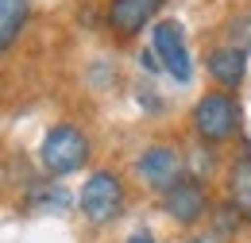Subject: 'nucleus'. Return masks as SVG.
Returning <instances> with one entry per match:
<instances>
[{
  "instance_id": "obj_2",
  "label": "nucleus",
  "mask_w": 251,
  "mask_h": 243,
  "mask_svg": "<svg viewBox=\"0 0 251 243\" xmlns=\"http://www.w3.org/2000/svg\"><path fill=\"white\" fill-rule=\"evenodd\" d=\"M189 123H193V135L201 143H228L240 135V123H244V108L240 100L232 97L228 89H217V93H205L197 97L193 112H189Z\"/></svg>"
},
{
  "instance_id": "obj_13",
  "label": "nucleus",
  "mask_w": 251,
  "mask_h": 243,
  "mask_svg": "<svg viewBox=\"0 0 251 243\" xmlns=\"http://www.w3.org/2000/svg\"><path fill=\"white\" fill-rule=\"evenodd\" d=\"M186 243H228V236H220V232H193Z\"/></svg>"
},
{
  "instance_id": "obj_6",
  "label": "nucleus",
  "mask_w": 251,
  "mask_h": 243,
  "mask_svg": "<svg viewBox=\"0 0 251 243\" xmlns=\"http://www.w3.org/2000/svg\"><path fill=\"white\" fill-rule=\"evenodd\" d=\"M135 174L139 182L155 193H166L170 185H178L186 178V151L182 147H170V143H155L135 158Z\"/></svg>"
},
{
  "instance_id": "obj_11",
  "label": "nucleus",
  "mask_w": 251,
  "mask_h": 243,
  "mask_svg": "<svg viewBox=\"0 0 251 243\" xmlns=\"http://www.w3.org/2000/svg\"><path fill=\"white\" fill-rule=\"evenodd\" d=\"M27 205H31L35 213H47V209H54V213H62L66 205H70V193H66L58 182H43L35 189L31 197H27Z\"/></svg>"
},
{
  "instance_id": "obj_8",
  "label": "nucleus",
  "mask_w": 251,
  "mask_h": 243,
  "mask_svg": "<svg viewBox=\"0 0 251 243\" xmlns=\"http://www.w3.org/2000/svg\"><path fill=\"white\" fill-rule=\"evenodd\" d=\"M205 70H209V77L217 81L220 89H240L244 85V73H248V50L244 47H232V43H224V47H213L209 54H205Z\"/></svg>"
},
{
  "instance_id": "obj_14",
  "label": "nucleus",
  "mask_w": 251,
  "mask_h": 243,
  "mask_svg": "<svg viewBox=\"0 0 251 243\" xmlns=\"http://www.w3.org/2000/svg\"><path fill=\"white\" fill-rule=\"evenodd\" d=\"M124 243H155V236H151V232H131Z\"/></svg>"
},
{
  "instance_id": "obj_3",
  "label": "nucleus",
  "mask_w": 251,
  "mask_h": 243,
  "mask_svg": "<svg viewBox=\"0 0 251 243\" xmlns=\"http://www.w3.org/2000/svg\"><path fill=\"white\" fill-rule=\"evenodd\" d=\"M124 201H127V193L116 170H93L81 185V193H77V209L93 228H108L124 213Z\"/></svg>"
},
{
  "instance_id": "obj_10",
  "label": "nucleus",
  "mask_w": 251,
  "mask_h": 243,
  "mask_svg": "<svg viewBox=\"0 0 251 243\" xmlns=\"http://www.w3.org/2000/svg\"><path fill=\"white\" fill-rule=\"evenodd\" d=\"M24 24H27V0H0V47L4 50H12Z\"/></svg>"
},
{
  "instance_id": "obj_5",
  "label": "nucleus",
  "mask_w": 251,
  "mask_h": 243,
  "mask_svg": "<svg viewBox=\"0 0 251 243\" xmlns=\"http://www.w3.org/2000/svg\"><path fill=\"white\" fill-rule=\"evenodd\" d=\"M151 50L158 54L162 73H170L174 81H193V58H189V43H186V27L178 20H158L151 27Z\"/></svg>"
},
{
  "instance_id": "obj_4",
  "label": "nucleus",
  "mask_w": 251,
  "mask_h": 243,
  "mask_svg": "<svg viewBox=\"0 0 251 243\" xmlns=\"http://www.w3.org/2000/svg\"><path fill=\"white\" fill-rule=\"evenodd\" d=\"M158 209L178 228H197L205 216H213V201H209V189L197 178L186 174L178 185H170L166 193H158Z\"/></svg>"
},
{
  "instance_id": "obj_7",
  "label": "nucleus",
  "mask_w": 251,
  "mask_h": 243,
  "mask_svg": "<svg viewBox=\"0 0 251 243\" xmlns=\"http://www.w3.org/2000/svg\"><path fill=\"white\" fill-rule=\"evenodd\" d=\"M158 8H162V0H108L104 24L120 39H131V35H139L158 16Z\"/></svg>"
},
{
  "instance_id": "obj_12",
  "label": "nucleus",
  "mask_w": 251,
  "mask_h": 243,
  "mask_svg": "<svg viewBox=\"0 0 251 243\" xmlns=\"http://www.w3.org/2000/svg\"><path fill=\"white\" fill-rule=\"evenodd\" d=\"M213 170H217V162H213V143H201L197 151L186 154V174L189 178L205 182V178H213Z\"/></svg>"
},
{
  "instance_id": "obj_1",
  "label": "nucleus",
  "mask_w": 251,
  "mask_h": 243,
  "mask_svg": "<svg viewBox=\"0 0 251 243\" xmlns=\"http://www.w3.org/2000/svg\"><path fill=\"white\" fill-rule=\"evenodd\" d=\"M93 154V143L81 127L74 123H54L43 139H39V166L47 178H66V174H77Z\"/></svg>"
},
{
  "instance_id": "obj_9",
  "label": "nucleus",
  "mask_w": 251,
  "mask_h": 243,
  "mask_svg": "<svg viewBox=\"0 0 251 243\" xmlns=\"http://www.w3.org/2000/svg\"><path fill=\"white\" fill-rule=\"evenodd\" d=\"M224 189H228V201L236 205V213L251 224V151L236 154L224 170Z\"/></svg>"
}]
</instances>
